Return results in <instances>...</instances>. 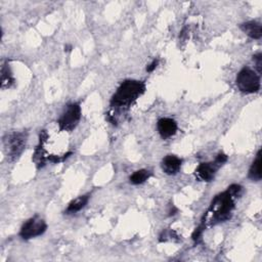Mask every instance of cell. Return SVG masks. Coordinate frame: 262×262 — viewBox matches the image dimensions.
<instances>
[{"mask_svg": "<svg viewBox=\"0 0 262 262\" xmlns=\"http://www.w3.org/2000/svg\"><path fill=\"white\" fill-rule=\"evenodd\" d=\"M182 160L174 155H168L166 156L162 161V170L164 173L168 175H175L179 172L181 168Z\"/></svg>", "mask_w": 262, "mask_h": 262, "instance_id": "9c48e42d", "label": "cell"}, {"mask_svg": "<svg viewBox=\"0 0 262 262\" xmlns=\"http://www.w3.org/2000/svg\"><path fill=\"white\" fill-rule=\"evenodd\" d=\"M262 177L261 173V151L259 150L256 159L254 160L250 170H249V178L253 181H259Z\"/></svg>", "mask_w": 262, "mask_h": 262, "instance_id": "8fae6325", "label": "cell"}, {"mask_svg": "<svg viewBox=\"0 0 262 262\" xmlns=\"http://www.w3.org/2000/svg\"><path fill=\"white\" fill-rule=\"evenodd\" d=\"M150 177V172L145 170V169H141V170H138V171H135L129 178L130 182L132 184H141L143 182H145L148 178Z\"/></svg>", "mask_w": 262, "mask_h": 262, "instance_id": "4fadbf2b", "label": "cell"}, {"mask_svg": "<svg viewBox=\"0 0 262 262\" xmlns=\"http://www.w3.org/2000/svg\"><path fill=\"white\" fill-rule=\"evenodd\" d=\"M145 90L143 82L127 80L123 82L117 89L112 98V104L115 106H129L134 102Z\"/></svg>", "mask_w": 262, "mask_h": 262, "instance_id": "6da1fadb", "label": "cell"}, {"mask_svg": "<svg viewBox=\"0 0 262 262\" xmlns=\"http://www.w3.org/2000/svg\"><path fill=\"white\" fill-rule=\"evenodd\" d=\"M227 161V156L224 154H218L217 157L213 162H207V163H201L195 171V178L200 181H211L217 170Z\"/></svg>", "mask_w": 262, "mask_h": 262, "instance_id": "5b68a950", "label": "cell"}, {"mask_svg": "<svg viewBox=\"0 0 262 262\" xmlns=\"http://www.w3.org/2000/svg\"><path fill=\"white\" fill-rule=\"evenodd\" d=\"M158 63H159V61H158V59H154L149 64H147L146 66V72H148V73H150V72H152L156 68H157V66H158Z\"/></svg>", "mask_w": 262, "mask_h": 262, "instance_id": "2e32d148", "label": "cell"}, {"mask_svg": "<svg viewBox=\"0 0 262 262\" xmlns=\"http://www.w3.org/2000/svg\"><path fill=\"white\" fill-rule=\"evenodd\" d=\"M71 49H72V46H70V45L64 46V51H71Z\"/></svg>", "mask_w": 262, "mask_h": 262, "instance_id": "e0dca14e", "label": "cell"}, {"mask_svg": "<svg viewBox=\"0 0 262 262\" xmlns=\"http://www.w3.org/2000/svg\"><path fill=\"white\" fill-rule=\"evenodd\" d=\"M27 142V133L11 132L3 137L4 150L10 161L16 160L25 149Z\"/></svg>", "mask_w": 262, "mask_h": 262, "instance_id": "3957f363", "label": "cell"}, {"mask_svg": "<svg viewBox=\"0 0 262 262\" xmlns=\"http://www.w3.org/2000/svg\"><path fill=\"white\" fill-rule=\"evenodd\" d=\"M158 131L162 138L166 139L173 136L177 131V124L171 118H162L158 121L157 124Z\"/></svg>", "mask_w": 262, "mask_h": 262, "instance_id": "ba28073f", "label": "cell"}, {"mask_svg": "<svg viewBox=\"0 0 262 262\" xmlns=\"http://www.w3.org/2000/svg\"><path fill=\"white\" fill-rule=\"evenodd\" d=\"M81 119V107L78 103H71L58 120L59 131H72Z\"/></svg>", "mask_w": 262, "mask_h": 262, "instance_id": "8992f818", "label": "cell"}, {"mask_svg": "<svg viewBox=\"0 0 262 262\" xmlns=\"http://www.w3.org/2000/svg\"><path fill=\"white\" fill-rule=\"evenodd\" d=\"M88 200H89V195L88 194L81 195V196L75 199L74 201H72L69 204V206H68V208L66 210L67 214H72V213H76V212L80 211L81 209H83L86 206V204L88 203Z\"/></svg>", "mask_w": 262, "mask_h": 262, "instance_id": "7c38bea8", "label": "cell"}, {"mask_svg": "<svg viewBox=\"0 0 262 262\" xmlns=\"http://www.w3.org/2000/svg\"><path fill=\"white\" fill-rule=\"evenodd\" d=\"M46 228L47 225L45 221L38 216H34L24 223L20 228L19 235L24 239H30L43 234Z\"/></svg>", "mask_w": 262, "mask_h": 262, "instance_id": "52a82bcc", "label": "cell"}, {"mask_svg": "<svg viewBox=\"0 0 262 262\" xmlns=\"http://www.w3.org/2000/svg\"><path fill=\"white\" fill-rule=\"evenodd\" d=\"M236 86L244 93L258 92L260 89L259 75L252 69L245 67L236 76Z\"/></svg>", "mask_w": 262, "mask_h": 262, "instance_id": "277c9868", "label": "cell"}, {"mask_svg": "<svg viewBox=\"0 0 262 262\" xmlns=\"http://www.w3.org/2000/svg\"><path fill=\"white\" fill-rule=\"evenodd\" d=\"M234 199L227 189L214 198L207 211L212 214L211 221L213 224L226 221L231 217V212L234 209Z\"/></svg>", "mask_w": 262, "mask_h": 262, "instance_id": "7a4b0ae2", "label": "cell"}, {"mask_svg": "<svg viewBox=\"0 0 262 262\" xmlns=\"http://www.w3.org/2000/svg\"><path fill=\"white\" fill-rule=\"evenodd\" d=\"M1 87L5 88V87H10L11 84H13L14 79L11 75V72L9 71V68L6 67L5 64L2 67V71H1Z\"/></svg>", "mask_w": 262, "mask_h": 262, "instance_id": "5bb4252c", "label": "cell"}, {"mask_svg": "<svg viewBox=\"0 0 262 262\" xmlns=\"http://www.w3.org/2000/svg\"><path fill=\"white\" fill-rule=\"evenodd\" d=\"M241 30L252 39H260L262 36L261 25L257 21H247L239 26Z\"/></svg>", "mask_w": 262, "mask_h": 262, "instance_id": "30bf717a", "label": "cell"}, {"mask_svg": "<svg viewBox=\"0 0 262 262\" xmlns=\"http://www.w3.org/2000/svg\"><path fill=\"white\" fill-rule=\"evenodd\" d=\"M253 59H254V61H255V63H256L257 71H258V73L260 74V73H261V67H262V55H261V53H258V54L254 55V56H253Z\"/></svg>", "mask_w": 262, "mask_h": 262, "instance_id": "9a60e30c", "label": "cell"}]
</instances>
